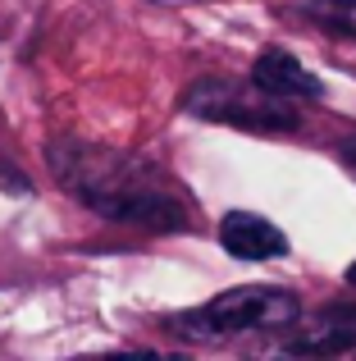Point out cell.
I'll list each match as a JSON object with an SVG mask.
<instances>
[{
    "instance_id": "6da1fadb",
    "label": "cell",
    "mask_w": 356,
    "mask_h": 361,
    "mask_svg": "<svg viewBox=\"0 0 356 361\" xmlns=\"http://www.w3.org/2000/svg\"><path fill=\"white\" fill-rule=\"evenodd\" d=\"M51 165L60 169L64 188L106 220L124 224H146V229H187L183 202L170 192L151 165L124 151H101V147H78L64 142L51 151Z\"/></svg>"
},
{
    "instance_id": "7a4b0ae2",
    "label": "cell",
    "mask_w": 356,
    "mask_h": 361,
    "mask_svg": "<svg viewBox=\"0 0 356 361\" xmlns=\"http://www.w3.org/2000/svg\"><path fill=\"white\" fill-rule=\"evenodd\" d=\"M302 316V302L284 288H265V283H247V288H229L210 298L196 316H183L178 329L196 338H229V334H251V329H284Z\"/></svg>"
},
{
    "instance_id": "3957f363",
    "label": "cell",
    "mask_w": 356,
    "mask_h": 361,
    "mask_svg": "<svg viewBox=\"0 0 356 361\" xmlns=\"http://www.w3.org/2000/svg\"><path fill=\"white\" fill-rule=\"evenodd\" d=\"M183 110L201 115V119H215V123L247 128V133H293L302 123L284 101L260 92L256 82H224V78H205L196 87H187Z\"/></svg>"
},
{
    "instance_id": "277c9868",
    "label": "cell",
    "mask_w": 356,
    "mask_h": 361,
    "mask_svg": "<svg viewBox=\"0 0 356 361\" xmlns=\"http://www.w3.org/2000/svg\"><path fill=\"white\" fill-rule=\"evenodd\" d=\"M220 243L238 261H269V256H288V233L279 224H269L265 215L233 211L220 224Z\"/></svg>"
},
{
    "instance_id": "5b68a950",
    "label": "cell",
    "mask_w": 356,
    "mask_h": 361,
    "mask_svg": "<svg viewBox=\"0 0 356 361\" xmlns=\"http://www.w3.org/2000/svg\"><path fill=\"white\" fill-rule=\"evenodd\" d=\"M251 82H256L260 92H269V97H279V101H320L324 97V87H320V78H315L311 69H306L297 55H288V51H265L256 60V69H251Z\"/></svg>"
},
{
    "instance_id": "8992f818",
    "label": "cell",
    "mask_w": 356,
    "mask_h": 361,
    "mask_svg": "<svg viewBox=\"0 0 356 361\" xmlns=\"http://www.w3.org/2000/svg\"><path fill=\"white\" fill-rule=\"evenodd\" d=\"M297 14L311 18L315 27H324L329 37H348V42H356V0H302Z\"/></svg>"
},
{
    "instance_id": "52a82bcc",
    "label": "cell",
    "mask_w": 356,
    "mask_h": 361,
    "mask_svg": "<svg viewBox=\"0 0 356 361\" xmlns=\"http://www.w3.org/2000/svg\"><path fill=\"white\" fill-rule=\"evenodd\" d=\"M343 160H348V165H352V174H356V137L343 142Z\"/></svg>"
},
{
    "instance_id": "ba28073f",
    "label": "cell",
    "mask_w": 356,
    "mask_h": 361,
    "mask_svg": "<svg viewBox=\"0 0 356 361\" xmlns=\"http://www.w3.org/2000/svg\"><path fill=\"white\" fill-rule=\"evenodd\" d=\"M348 283H352V288H356V261L348 265Z\"/></svg>"
}]
</instances>
